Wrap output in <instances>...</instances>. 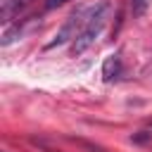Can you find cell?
Segmentation results:
<instances>
[{
    "instance_id": "1",
    "label": "cell",
    "mask_w": 152,
    "mask_h": 152,
    "mask_svg": "<svg viewBox=\"0 0 152 152\" xmlns=\"http://www.w3.org/2000/svg\"><path fill=\"white\" fill-rule=\"evenodd\" d=\"M95 10H97V2H93V5H78V7L66 17V21H64L62 28L55 33V38L45 43V50H52V48H59V45L74 40V38L86 28V24H88L90 17L95 14Z\"/></svg>"
},
{
    "instance_id": "3",
    "label": "cell",
    "mask_w": 152,
    "mask_h": 152,
    "mask_svg": "<svg viewBox=\"0 0 152 152\" xmlns=\"http://www.w3.org/2000/svg\"><path fill=\"white\" fill-rule=\"evenodd\" d=\"M121 76V55H109L102 62V81L112 83Z\"/></svg>"
},
{
    "instance_id": "4",
    "label": "cell",
    "mask_w": 152,
    "mask_h": 152,
    "mask_svg": "<svg viewBox=\"0 0 152 152\" xmlns=\"http://www.w3.org/2000/svg\"><path fill=\"white\" fill-rule=\"evenodd\" d=\"M21 2H26V0H0V14H2V19L7 21L10 12H12L14 7H19Z\"/></svg>"
},
{
    "instance_id": "6",
    "label": "cell",
    "mask_w": 152,
    "mask_h": 152,
    "mask_svg": "<svg viewBox=\"0 0 152 152\" xmlns=\"http://www.w3.org/2000/svg\"><path fill=\"white\" fill-rule=\"evenodd\" d=\"M150 138H152V133H147V131H140V133H135L131 140H133V142H147Z\"/></svg>"
},
{
    "instance_id": "2",
    "label": "cell",
    "mask_w": 152,
    "mask_h": 152,
    "mask_svg": "<svg viewBox=\"0 0 152 152\" xmlns=\"http://www.w3.org/2000/svg\"><path fill=\"white\" fill-rule=\"evenodd\" d=\"M109 12H112V5H109L107 0H100V2H97V10H95V14L90 17V21L86 24V28L71 40V55H83V52L100 38V33H102L104 26H107Z\"/></svg>"
},
{
    "instance_id": "5",
    "label": "cell",
    "mask_w": 152,
    "mask_h": 152,
    "mask_svg": "<svg viewBox=\"0 0 152 152\" xmlns=\"http://www.w3.org/2000/svg\"><path fill=\"white\" fill-rule=\"evenodd\" d=\"M150 7V0H131V12L133 17H142Z\"/></svg>"
},
{
    "instance_id": "8",
    "label": "cell",
    "mask_w": 152,
    "mask_h": 152,
    "mask_svg": "<svg viewBox=\"0 0 152 152\" xmlns=\"http://www.w3.org/2000/svg\"><path fill=\"white\" fill-rule=\"evenodd\" d=\"M147 128H150V131H152V121H147Z\"/></svg>"
},
{
    "instance_id": "7",
    "label": "cell",
    "mask_w": 152,
    "mask_h": 152,
    "mask_svg": "<svg viewBox=\"0 0 152 152\" xmlns=\"http://www.w3.org/2000/svg\"><path fill=\"white\" fill-rule=\"evenodd\" d=\"M66 0H45V10H55V7H59V5H64Z\"/></svg>"
}]
</instances>
